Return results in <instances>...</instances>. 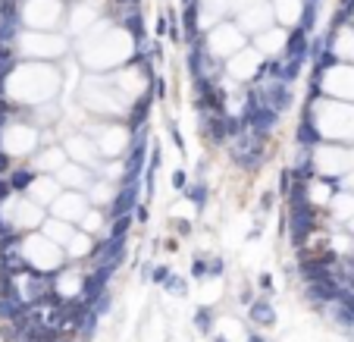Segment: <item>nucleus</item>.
<instances>
[{
	"mask_svg": "<svg viewBox=\"0 0 354 342\" xmlns=\"http://www.w3.org/2000/svg\"><path fill=\"white\" fill-rule=\"evenodd\" d=\"M129 251V236H100L94 245V254L88 258L91 267H123Z\"/></svg>",
	"mask_w": 354,
	"mask_h": 342,
	"instance_id": "nucleus-1",
	"label": "nucleus"
},
{
	"mask_svg": "<svg viewBox=\"0 0 354 342\" xmlns=\"http://www.w3.org/2000/svg\"><path fill=\"white\" fill-rule=\"evenodd\" d=\"M91 207H94V204H91V198H88V192H72V189H66L54 204H50L54 217L69 220V223H75V226H79V220H82Z\"/></svg>",
	"mask_w": 354,
	"mask_h": 342,
	"instance_id": "nucleus-2",
	"label": "nucleus"
},
{
	"mask_svg": "<svg viewBox=\"0 0 354 342\" xmlns=\"http://www.w3.org/2000/svg\"><path fill=\"white\" fill-rule=\"evenodd\" d=\"M54 176L60 179L63 189H72V192H91V185L97 182V173L88 170V167H82V164H75V160H69V164Z\"/></svg>",
	"mask_w": 354,
	"mask_h": 342,
	"instance_id": "nucleus-3",
	"label": "nucleus"
},
{
	"mask_svg": "<svg viewBox=\"0 0 354 342\" xmlns=\"http://www.w3.org/2000/svg\"><path fill=\"white\" fill-rule=\"evenodd\" d=\"M69 164V154L66 148H47V144H41L38 151H34V157H32V167L38 170V173H60Z\"/></svg>",
	"mask_w": 354,
	"mask_h": 342,
	"instance_id": "nucleus-4",
	"label": "nucleus"
},
{
	"mask_svg": "<svg viewBox=\"0 0 354 342\" xmlns=\"http://www.w3.org/2000/svg\"><path fill=\"white\" fill-rule=\"evenodd\" d=\"M41 233H44L54 245L66 248L69 242H72V236L79 233V226H75V223H69V220H60V217H47L44 223H41Z\"/></svg>",
	"mask_w": 354,
	"mask_h": 342,
	"instance_id": "nucleus-5",
	"label": "nucleus"
},
{
	"mask_svg": "<svg viewBox=\"0 0 354 342\" xmlns=\"http://www.w3.org/2000/svg\"><path fill=\"white\" fill-rule=\"evenodd\" d=\"M60 189H63V185H60V179L57 176H47V173H41L38 176V182L32 185V201L34 204H41V207H50V204H54L57 198H60Z\"/></svg>",
	"mask_w": 354,
	"mask_h": 342,
	"instance_id": "nucleus-6",
	"label": "nucleus"
},
{
	"mask_svg": "<svg viewBox=\"0 0 354 342\" xmlns=\"http://www.w3.org/2000/svg\"><path fill=\"white\" fill-rule=\"evenodd\" d=\"M326 217L335 220V223H348V220L354 217V192H335L332 201L326 204Z\"/></svg>",
	"mask_w": 354,
	"mask_h": 342,
	"instance_id": "nucleus-7",
	"label": "nucleus"
},
{
	"mask_svg": "<svg viewBox=\"0 0 354 342\" xmlns=\"http://www.w3.org/2000/svg\"><path fill=\"white\" fill-rule=\"evenodd\" d=\"M286 60H310V35L301 32L298 25L289 32V41H286V50H282Z\"/></svg>",
	"mask_w": 354,
	"mask_h": 342,
	"instance_id": "nucleus-8",
	"label": "nucleus"
},
{
	"mask_svg": "<svg viewBox=\"0 0 354 342\" xmlns=\"http://www.w3.org/2000/svg\"><path fill=\"white\" fill-rule=\"evenodd\" d=\"M94 245H97V239L79 229V233L72 236V242H69V245L63 248V251H66V258H69V261H75V264H79V261H88L91 254H94Z\"/></svg>",
	"mask_w": 354,
	"mask_h": 342,
	"instance_id": "nucleus-9",
	"label": "nucleus"
},
{
	"mask_svg": "<svg viewBox=\"0 0 354 342\" xmlns=\"http://www.w3.org/2000/svg\"><path fill=\"white\" fill-rule=\"evenodd\" d=\"M38 170H34L32 164H25V167H13L10 173H6V179H10V185H13V192L16 195H29L32 192V185L38 182Z\"/></svg>",
	"mask_w": 354,
	"mask_h": 342,
	"instance_id": "nucleus-10",
	"label": "nucleus"
},
{
	"mask_svg": "<svg viewBox=\"0 0 354 342\" xmlns=\"http://www.w3.org/2000/svg\"><path fill=\"white\" fill-rule=\"evenodd\" d=\"M182 198L192 204L197 213H204L207 207H210V185H207L204 179H192V182H188V189L182 192Z\"/></svg>",
	"mask_w": 354,
	"mask_h": 342,
	"instance_id": "nucleus-11",
	"label": "nucleus"
},
{
	"mask_svg": "<svg viewBox=\"0 0 354 342\" xmlns=\"http://www.w3.org/2000/svg\"><path fill=\"white\" fill-rule=\"evenodd\" d=\"M248 317H251V323H257V327H273L276 308H273L270 298H254V302L248 305Z\"/></svg>",
	"mask_w": 354,
	"mask_h": 342,
	"instance_id": "nucleus-12",
	"label": "nucleus"
},
{
	"mask_svg": "<svg viewBox=\"0 0 354 342\" xmlns=\"http://www.w3.org/2000/svg\"><path fill=\"white\" fill-rule=\"evenodd\" d=\"M119 25H123L129 35H132L135 44H141V41H144V19H141V13H123Z\"/></svg>",
	"mask_w": 354,
	"mask_h": 342,
	"instance_id": "nucleus-13",
	"label": "nucleus"
},
{
	"mask_svg": "<svg viewBox=\"0 0 354 342\" xmlns=\"http://www.w3.org/2000/svg\"><path fill=\"white\" fill-rule=\"evenodd\" d=\"M16 63H19V54H16V44H0V79H10Z\"/></svg>",
	"mask_w": 354,
	"mask_h": 342,
	"instance_id": "nucleus-14",
	"label": "nucleus"
},
{
	"mask_svg": "<svg viewBox=\"0 0 354 342\" xmlns=\"http://www.w3.org/2000/svg\"><path fill=\"white\" fill-rule=\"evenodd\" d=\"M22 32V19H0V44H16Z\"/></svg>",
	"mask_w": 354,
	"mask_h": 342,
	"instance_id": "nucleus-15",
	"label": "nucleus"
},
{
	"mask_svg": "<svg viewBox=\"0 0 354 342\" xmlns=\"http://www.w3.org/2000/svg\"><path fill=\"white\" fill-rule=\"evenodd\" d=\"M132 226H135V213H123V217L110 220V226H107V233H103V236H129V233H132Z\"/></svg>",
	"mask_w": 354,
	"mask_h": 342,
	"instance_id": "nucleus-16",
	"label": "nucleus"
},
{
	"mask_svg": "<svg viewBox=\"0 0 354 342\" xmlns=\"http://www.w3.org/2000/svg\"><path fill=\"white\" fill-rule=\"evenodd\" d=\"M298 29H301V32H307V35H310V32L317 29V3H307V0H304V3H301Z\"/></svg>",
	"mask_w": 354,
	"mask_h": 342,
	"instance_id": "nucleus-17",
	"label": "nucleus"
},
{
	"mask_svg": "<svg viewBox=\"0 0 354 342\" xmlns=\"http://www.w3.org/2000/svg\"><path fill=\"white\" fill-rule=\"evenodd\" d=\"M166 135H169V141H172V148H176L182 157H188V144H185V135L182 129H179V123L176 119H166Z\"/></svg>",
	"mask_w": 354,
	"mask_h": 342,
	"instance_id": "nucleus-18",
	"label": "nucleus"
},
{
	"mask_svg": "<svg viewBox=\"0 0 354 342\" xmlns=\"http://www.w3.org/2000/svg\"><path fill=\"white\" fill-rule=\"evenodd\" d=\"M192 279L194 283L210 279V258H207V254H194L192 258Z\"/></svg>",
	"mask_w": 354,
	"mask_h": 342,
	"instance_id": "nucleus-19",
	"label": "nucleus"
},
{
	"mask_svg": "<svg viewBox=\"0 0 354 342\" xmlns=\"http://www.w3.org/2000/svg\"><path fill=\"white\" fill-rule=\"evenodd\" d=\"M304 63H307V60H286V57H282V82L295 85V82L301 79V69H304Z\"/></svg>",
	"mask_w": 354,
	"mask_h": 342,
	"instance_id": "nucleus-20",
	"label": "nucleus"
},
{
	"mask_svg": "<svg viewBox=\"0 0 354 342\" xmlns=\"http://www.w3.org/2000/svg\"><path fill=\"white\" fill-rule=\"evenodd\" d=\"M194 327H197L201 336H210V333H213V311H210L207 305L194 311Z\"/></svg>",
	"mask_w": 354,
	"mask_h": 342,
	"instance_id": "nucleus-21",
	"label": "nucleus"
},
{
	"mask_svg": "<svg viewBox=\"0 0 354 342\" xmlns=\"http://www.w3.org/2000/svg\"><path fill=\"white\" fill-rule=\"evenodd\" d=\"M163 289H166L169 295H179V298H185L188 295V279H182L179 273H172V276L163 283Z\"/></svg>",
	"mask_w": 354,
	"mask_h": 342,
	"instance_id": "nucleus-22",
	"label": "nucleus"
},
{
	"mask_svg": "<svg viewBox=\"0 0 354 342\" xmlns=\"http://www.w3.org/2000/svg\"><path fill=\"white\" fill-rule=\"evenodd\" d=\"M188 182H192V179H188V170H185V167H176V170L169 173V185H172V192L182 195V192L188 189Z\"/></svg>",
	"mask_w": 354,
	"mask_h": 342,
	"instance_id": "nucleus-23",
	"label": "nucleus"
},
{
	"mask_svg": "<svg viewBox=\"0 0 354 342\" xmlns=\"http://www.w3.org/2000/svg\"><path fill=\"white\" fill-rule=\"evenodd\" d=\"M291 185H295V179H291V167H286V170L279 173V179H276V195L286 201L289 192H291Z\"/></svg>",
	"mask_w": 354,
	"mask_h": 342,
	"instance_id": "nucleus-24",
	"label": "nucleus"
},
{
	"mask_svg": "<svg viewBox=\"0 0 354 342\" xmlns=\"http://www.w3.org/2000/svg\"><path fill=\"white\" fill-rule=\"evenodd\" d=\"M276 198H279L276 192H263V195H260V201H257V213H260V217L273 213V210H276Z\"/></svg>",
	"mask_w": 354,
	"mask_h": 342,
	"instance_id": "nucleus-25",
	"label": "nucleus"
},
{
	"mask_svg": "<svg viewBox=\"0 0 354 342\" xmlns=\"http://www.w3.org/2000/svg\"><path fill=\"white\" fill-rule=\"evenodd\" d=\"M0 19H22L19 16V0H0Z\"/></svg>",
	"mask_w": 354,
	"mask_h": 342,
	"instance_id": "nucleus-26",
	"label": "nucleus"
},
{
	"mask_svg": "<svg viewBox=\"0 0 354 342\" xmlns=\"http://www.w3.org/2000/svg\"><path fill=\"white\" fill-rule=\"evenodd\" d=\"M169 223H172V233H176V236H182V239H188V236H192V233H194V226H192V220H185V217H172V220H169Z\"/></svg>",
	"mask_w": 354,
	"mask_h": 342,
	"instance_id": "nucleus-27",
	"label": "nucleus"
},
{
	"mask_svg": "<svg viewBox=\"0 0 354 342\" xmlns=\"http://www.w3.org/2000/svg\"><path fill=\"white\" fill-rule=\"evenodd\" d=\"M91 308H94V311H97L100 317H103V314H107L110 308H113V295H110V289H107V292H100L97 298H94V305H91Z\"/></svg>",
	"mask_w": 354,
	"mask_h": 342,
	"instance_id": "nucleus-28",
	"label": "nucleus"
},
{
	"mask_svg": "<svg viewBox=\"0 0 354 342\" xmlns=\"http://www.w3.org/2000/svg\"><path fill=\"white\" fill-rule=\"evenodd\" d=\"M160 167H163V144H160V141H154L151 157H148V170H154V173H157Z\"/></svg>",
	"mask_w": 354,
	"mask_h": 342,
	"instance_id": "nucleus-29",
	"label": "nucleus"
},
{
	"mask_svg": "<svg viewBox=\"0 0 354 342\" xmlns=\"http://www.w3.org/2000/svg\"><path fill=\"white\" fill-rule=\"evenodd\" d=\"M169 276H172V270L166 267V264H157V267H154V273H151V283H157V286H163V283H166Z\"/></svg>",
	"mask_w": 354,
	"mask_h": 342,
	"instance_id": "nucleus-30",
	"label": "nucleus"
},
{
	"mask_svg": "<svg viewBox=\"0 0 354 342\" xmlns=\"http://www.w3.org/2000/svg\"><path fill=\"white\" fill-rule=\"evenodd\" d=\"M154 98H157V101H160V104H163V101H166V98H169V88H166V79H160V75H157V79H154Z\"/></svg>",
	"mask_w": 354,
	"mask_h": 342,
	"instance_id": "nucleus-31",
	"label": "nucleus"
},
{
	"mask_svg": "<svg viewBox=\"0 0 354 342\" xmlns=\"http://www.w3.org/2000/svg\"><path fill=\"white\" fill-rule=\"evenodd\" d=\"M13 185H10V179H6V176H0V204H6V201H10L13 198Z\"/></svg>",
	"mask_w": 354,
	"mask_h": 342,
	"instance_id": "nucleus-32",
	"label": "nucleus"
},
{
	"mask_svg": "<svg viewBox=\"0 0 354 342\" xmlns=\"http://www.w3.org/2000/svg\"><path fill=\"white\" fill-rule=\"evenodd\" d=\"M226 273V261L223 258H210V279H220Z\"/></svg>",
	"mask_w": 354,
	"mask_h": 342,
	"instance_id": "nucleus-33",
	"label": "nucleus"
},
{
	"mask_svg": "<svg viewBox=\"0 0 354 342\" xmlns=\"http://www.w3.org/2000/svg\"><path fill=\"white\" fill-rule=\"evenodd\" d=\"M148 220H151L148 204H138V207H135V223H138V226H148Z\"/></svg>",
	"mask_w": 354,
	"mask_h": 342,
	"instance_id": "nucleus-34",
	"label": "nucleus"
},
{
	"mask_svg": "<svg viewBox=\"0 0 354 342\" xmlns=\"http://www.w3.org/2000/svg\"><path fill=\"white\" fill-rule=\"evenodd\" d=\"M10 170H13V157H10V151L0 148V176H6Z\"/></svg>",
	"mask_w": 354,
	"mask_h": 342,
	"instance_id": "nucleus-35",
	"label": "nucleus"
},
{
	"mask_svg": "<svg viewBox=\"0 0 354 342\" xmlns=\"http://www.w3.org/2000/svg\"><path fill=\"white\" fill-rule=\"evenodd\" d=\"M263 236V223H260V220H257V223L251 226V229H248V236H245V242H257V239H260Z\"/></svg>",
	"mask_w": 354,
	"mask_h": 342,
	"instance_id": "nucleus-36",
	"label": "nucleus"
},
{
	"mask_svg": "<svg viewBox=\"0 0 354 342\" xmlns=\"http://www.w3.org/2000/svg\"><path fill=\"white\" fill-rule=\"evenodd\" d=\"M207 170H210V160L201 157V160L194 164V179H204V176H207Z\"/></svg>",
	"mask_w": 354,
	"mask_h": 342,
	"instance_id": "nucleus-37",
	"label": "nucleus"
},
{
	"mask_svg": "<svg viewBox=\"0 0 354 342\" xmlns=\"http://www.w3.org/2000/svg\"><path fill=\"white\" fill-rule=\"evenodd\" d=\"M257 286H260L263 289V292H273V276H270V273H260V276H257Z\"/></svg>",
	"mask_w": 354,
	"mask_h": 342,
	"instance_id": "nucleus-38",
	"label": "nucleus"
},
{
	"mask_svg": "<svg viewBox=\"0 0 354 342\" xmlns=\"http://www.w3.org/2000/svg\"><path fill=\"white\" fill-rule=\"evenodd\" d=\"M339 10H345L348 16H354V0H342V3H339Z\"/></svg>",
	"mask_w": 354,
	"mask_h": 342,
	"instance_id": "nucleus-39",
	"label": "nucleus"
},
{
	"mask_svg": "<svg viewBox=\"0 0 354 342\" xmlns=\"http://www.w3.org/2000/svg\"><path fill=\"white\" fill-rule=\"evenodd\" d=\"M166 251H169V254L179 251V239H166Z\"/></svg>",
	"mask_w": 354,
	"mask_h": 342,
	"instance_id": "nucleus-40",
	"label": "nucleus"
},
{
	"mask_svg": "<svg viewBox=\"0 0 354 342\" xmlns=\"http://www.w3.org/2000/svg\"><path fill=\"white\" fill-rule=\"evenodd\" d=\"M248 342H263V336L260 333H248Z\"/></svg>",
	"mask_w": 354,
	"mask_h": 342,
	"instance_id": "nucleus-41",
	"label": "nucleus"
},
{
	"mask_svg": "<svg viewBox=\"0 0 354 342\" xmlns=\"http://www.w3.org/2000/svg\"><path fill=\"white\" fill-rule=\"evenodd\" d=\"M345 229H348V236H351V239H354V217H351V220H348V223H345Z\"/></svg>",
	"mask_w": 354,
	"mask_h": 342,
	"instance_id": "nucleus-42",
	"label": "nucleus"
},
{
	"mask_svg": "<svg viewBox=\"0 0 354 342\" xmlns=\"http://www.w3.org/2000/svg\"><path fill=\"white\" fill-rule=\"evenodd\" d=\"M217 342H226V339H223V336H217Z\"/></svg>",
	"mask_w": 354,
	"mask_h": 342,
	"instance_id": "nucleus-43",
	"label": "nucleus"
},
{
	"mask_svg": "<svg viewBox=\"0 0 354 342\" xmlns=\"http://www.w3.org/2000/svg\"><path fill=\"white\" fill-rule=\"evenodd\" d=\"M307 3H320V0H307Z\"/></svg>",
	"mask_w": 354,
	"mask_h": 342,
	"instance_id": "nucleus-44",
	"label": "nucleus"
}]
</instances>
